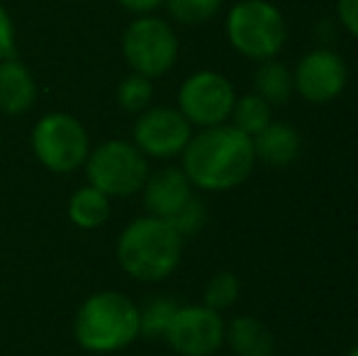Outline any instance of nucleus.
I'll return each mask as SVG.
<instances>
[{"mask_svg": "<svg viewBox=\"0 0 358 356\" xmlns=\"http://www.w3.org/2000/svg\"><path fill=\"white\" fill-rule=\"evenodd\" d=\"M224 342H229L236 356H273L275 349L271 329L251 315H239L231 320L224 332Z\"/></svg>", "mask_w": 358, "mask_h": 356, "instance_id": "2eb2a0df", "label": "nucleus"}, {"mask_svg": "<svg viewBox=\"0 0 358 356\" xmlns=\"http://www.w3.org/2000/svg\"><path fill=\"white\" fill-rule=\"evenodd\" d=\"M32 149L44 169L54 173H71L88 159L90 139L73 115L49 113L34 124Z\"/></svg>", "mask_w": 358, "mask_h": 356, "instance_id": "0eeeda50", "label": "nucleus"}, {"mask_svg": "<svg viewBox=\"0 0 358 356\" xmlns=\"http://www.w3.org/2000/svg\"><path fill=\"white\" fill-rule=\"evenodd\" d=\"M122 57L134 73L154 81L178 62V37L166 20L137 15L122 34Z\"/></svg>", "mask_w": 358, "mask_h": 356, "instance_id": "423d86ee", "label": "nucleus"}, {"mask_svg": "<svg viewBox=\"0 0 358 356\" xmlns=\"http://www.w3.org/2000/svg\"><path fill=\"white\" fill-rule=\"evenodd\" d=\"M169 222L173 225V229L180 237H188V234H195L205 227V222H208V208H205L203 200L193 195Z\"/></svg>", "mask_w": 358, "mask_h": 356, "instance_id": "5701e85b", "label": "nucleus"}, {"mask_svg": "<svg viewBox=\"0 0 358 356\" xmlns=\"http://www.w3.org/2000/svg\"><path fill=\"white\" fill-rule=\"evenodd\" d=\"M88 185L103 190L108 198H129L144 188L149 178L146 157L134 142L108 139L85 159Z\"/></svg>", "mask_w": 358, "mask_h": 356, "instance_id": "39448f33", "label": "nucleus"}, {"mask_svg": "<svg viewBox=\"0 0 358 356\" xmlns=\"http://www.w3.org/2000/svg\"><path fill=\"white\" fill-rule=\"evenodd\" d=\"M117 103L127 113H144L146 108H151L154 100V83L151 78L142 76V73H129L127 78H122L117 86Z\"/></svg>", "mask_w": 358, "mask_h": 356, "instance_id": "aec40b11", "label": "nucleus"}, {"mask_svg": "<svg viewBox=\"0 0 358 356\" xmlns=\"http://www.w3.org/2000/svg\"><path fill=\"white\" fill-rule=\"evenodd\" d=\"M346 356H358V344H356V347H351V352L346 354Z\"/></svg>", "mask_w": 358, "mask_h": 356, "instance_id": "bb28decb", "label": "nucleus"}, {"mask_svg": "<svg viewBox=\"0 0 358 356\" xmlns=\"http://www.w3.org/2000/svg\"><path fill=\"white\" fill-rule=\"evenodd\" d=\"M117 3L132 15H151L156 8L164 5V0H117Z\"/></svg>", "mask_w": 358, "mask_h": 356, "instance_id": "a878e982", "label": "nucleus"}, {"mask_svg": "<svg viewBox=\"0 0 358 356\" xmlns=\"http://www.w3.org/2000/svg\"><path fill=\"white\" fill-rule=\"evenodd\" d=\"M236 103L234 86L217 71H195L178 90V110L190 124L205 129L224 124Z\"/></svg>", "mask_w": 358, "mask_h": 356, "instance_id": "6e6552de", "label": "nucleus"}, {"mask_svg": "<svg viewBox=\"0 0 358 356\" xmlns=\"http://www.w3.org/2000/svg\"><path fill=\"white\" fill-rule=\"evenodd\" d=\"M193 137V124L178 108H146L134 122V144L144 157L173 159Z\"/></svg>", "mask_w": 358, "mask_h": 356, "instance_id": "9d476101", "label": "nucleus"}, {"mask_svg": "<svg viewBox=\"0 0 358 356\" xmlns=\"http://www.w3.org/2000/svg\"><path fill=\"white\" fill-rule=\"evenodd\" d=\"M336 15H339L341 24L358 39V0H339Z\"/></svg>", "mask_w": 358, "mask_h": 356, "instance_id": "393cba45", "label": "nucleus"}, {"mask_svg": "<svg viewBox=\"0 0 358 356\" xmlns=\"http://www.w3.org/2000/svg\"><path fill=\"white\" fill-rule=\"evenodd\" d=\"M256 166L254 139L234 124L205 127L183 149V171L190 183L208 193H224L246 183Z\"/></svg>", "mask_w": 358, "mask_h": 356, "instance_id": "f257e3e1", "label": "nucleus"}, {"mask_svg": "<svg viewBox=\"0 0 358 356\" xmlns=\"http://www.w3.org/2000/svg\"><path fill=\"white\" fill-rule=\"evenodd\" d=\"M227 39L246 59L266 62L283 49L287 39L285 20L266 0H241L227 15Z\"/></svg>", "mask_w": 358, "mask_h": 356, "instance_id": "20e7f679", "label": "nucleus"}, {"mask_svg": "<svg viewBox=\"0 0 358 356\" xmlns=\"http://www.w3.org/2000/svg\"><path fill=\"white\" fill-rule=\"evenodd\" d=\"M239 293H241V283H239V278H236V273H231V271H220V273H215L213 278L208 280L203 300L208 308L222 313V310L231 308V305L236 303Z\"/></svg>", "mask_w": 358, "mask_h": 356, "instance_id": "412c9836", "label": "nucleus"}, {"mask_svg": "<svg viewBox=\"0 0 358 356\" xmlns=\"http://www.w3.org/2000/svg\"><path fill=\"white\" fill-rule=\"evenodd\" d=\"M229 120L236 129H241V132L249 134V137H256L273 118H271V105L266 103L261 95L249 93V95L236 98Z\"/></svg>", "mask_w": 358, "mask_h": 356, "instance_id": "a211bd4d", "label": "nucleus"}, {"mask_svg": "<svg viewBox=\"0 0 358 356\" xmlns=\"http://www.w3.org/2000/svg\"><path fill=\"white\" fill-rule=\"evenodd\" d=\"M227 325L208 305H178L164 339L180 356H213L224 344Z\"/></svg>", "mask_w": 358, "mask_h": 356, "instance_id": "1a4fd4ad", "label": "nucleus"}, {"mask_svg": "<svg viewBox=\"0 0 358 356\" xmlns=\"http://www.w3.org/2000/svg\"><path fill=\"white\" fill-rule=\"evenodd\" d=\"M254 86H256V95H261L268 105H283L295 93L292 71L285 64L275 62V59L261 62V66L256 69Z\"/></svg>", "mask_w": 358, "mask_h": 356, "instance_id": "f3484780", "label": "nucleus"}, {"mask_svg": "<svg viewBox=\"0 0 358 356\" xmlns=\"http://www.w3.org/2000/svg\"><path fill=\"white\" fill-rule=\"evenodd\" d=\"M69 220L80 229H98L110 220V198L93 185H83L69 200Z\"/></svg>", "mask_w": 358, "mask_h": 356, "instance_id": "dca6fc26", "label": "nucleus"}, {"mask_svg": "<svg viewBox=\"0 0 358 356\" xmlns=\"http://www.w3.org/2000/svg\"><path fill=\"white\" fill-rule=\"evenodd\" d=\"M142 195L146 213L161 220H171L193 198V183L188 180L183 169L166 166L156 173H149Z\"/></svg>", "mask_w": 358, "mask_h": 356, "instance_id": "f8f14e48", "label": "nucleus"}, {"mask_svg": "<svg viewBox=\"0 0 358 356\" xmlns=\"http://www.w3.org/2000/svg\"><path fill=\"white\" fill-rule=\"evenodd\" d=\"M346 81H349L346 62L336 52L324 47L305 54L292 73L295 93L312 105H324L339 98L346 88Z\"/></svg>", "mask_w": 358, "mask_h": 356, "instance_id": "9b49d317", "label": "nucleus"}, {"mask_svg": "<svg viewBox=\"0 0 358 356\" xmlns=\"http://www.w3.org/2000/svg\"><path fill=\"white\" fill-rule=\"evenodd\" d=\"M164 5L176 22L203 24L220 13L222 0H164Z\"/></svg>", "mask_w": 358, "mask_h": 356, "instance_id": "4be33fe9", "label": "nucleus"}, {"mask_svg": "<svg viewBox=\"0 0 358 356\" xmlns=\"http://www.w3.org/2000/svg\"><path fill=\"white\" fill-rule=\"evenodd\" d=\"M254 139L256 162H264L273 169H285L297 162L302 152V137L292 124L287 122H273L271 120Z\"/></svg>", "mask_w": 358, "mask_h": 356, "instance_id": "ddd939ff", "label": "nucleus"}, {"mask_svg": "<svg viewBox=\"0 0 358 356\" xmlns=\"http://www.w3.org/2000/svg\"><path fill=\"white\" fill-rule=\"evenodd\" d=\"M178 303L169 295H161V298H151L149 303L139 310V334L146 339H159L166 334L171 320H173Z\"/></svg>", "mask_w": 358, "mask_h": 356, "instance_id": "6ab92c4d", "label": "nucleus"}, {"mask_svg": "<svg viewBox=\"0 0 358 356\" xmlns=\"http://www.w3.org/2000/svg\"><path fill=\"white\" fill-rule=\"evenodd\" d=\"M17 49V32H15V22L10 17L8 10L0 5V62L15 57Z\"/></svg>", "mask_w": 358, "mask_h": 356, "instance_id": "b1692460", "label": "nucleus"}, {"mask_svg": "<svg viewBox=\"0 0 358 356\" xmlns=\"http://www.w3.org/2000/svg\"><path fill=\"white\" fill-rule=\"evenodd\" d=\"M183 257V237L169 220L137 218L117 239V262L127 276L144 283L164 280L178 269Z\"/></svg>", "mask_w": 358, "mask_h": 356, "instance_id": "f03ea898", "label": "nucleus"}, {"mask_svg": "<svg viewBox=\"0 0 358 356\" xmlns=\"http://www.w3.org/2000/svg\"><path fill=\"white\" fill-rule=\"evenodd\" d=\"M73 337L85 352L113 354L127 349L139 337V308L120 290L93 293L78 308Z\"/></svg>", "mask_w": 358, "mask_h": 356, "instance_id": "7ed1b4c3", "label": "nucleus"}, {"mask_svg": "<svg viewBox=\"0 0 358 356\" xmlns=\"http://www.w3.org/2000/svg\"><path fill=\"white\" fill-rule=\"evenodd\" d=\"M37 100V81L32 71L17 59L0 62V113L22 115Z\"/></svg>", "mask_w": 358, "mask_h": 356, "instance_id": "4468645a", "label": "nucleus"}]
</instances>
